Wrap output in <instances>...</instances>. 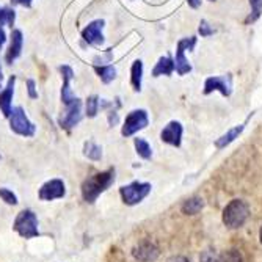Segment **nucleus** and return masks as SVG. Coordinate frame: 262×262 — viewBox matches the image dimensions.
<instances>
[{
    "instance_id": "nucleus-1",
    "label": "nucleus",
    "mask_w": 262,
    "mask_h": 262,
    "mask_svg": "<svg viewBox=\"0 0 262 262\" xmlns=\"http://www.w3.org/2000/svg\"><path fill=\"white\" fill-rule=\"evenodd\" d=\"M115 182V170H105L86 178L82 184V198L85 203L93 204L105 190Z\"/></svg>"
},
{
    "instance_id": "nucleus-2",
    "label": "nucleus",
    "mask_w": 262,
    "mask_h": 262,
    "mask_svg": "<svg viewBox=\"0 0 262 262\" xmlns=\"http://www.w3.org/2000/svg\"><path fill=\"white\" fill-rule=\"evenodd\" d=\"M250 215V207L242 200H232L223 210V223L225 226L235 229L245 225Z\"/></svg>"
},
{
    "instance_id": "nucleus-3",
    "label": "nucleus",
    "mask_w": 262,
    "mask_h": 262,
    "mask_svg": "<svg viewBox=\"0 0 262 262\" xmlns=\"http://www.w3.org/2000/svg\"><path fill=\"white\" fill-rule=\"evenodd\" d=\"M13 229L24 239H33L39 235L38 231V217L30 209H24L17 213V217L13 223Z\"/></svg>"
},
{
    "instance_id": "nucleus-4",
    "label": "nucleus",
    "mask_w": 262,
    "mask_h": 262,
    "mask_svg": "<svg viewBox=\"0 0 262 262\" xmlns=\"http://www.w3.org/2000/svg\"><path fill=\"white\" fill-rule=\"evenodd\" d=\"M151 188L152 187L148 182H132V184L123 185L120 188V195H121L124 204L135 206L151 193Z\"/></svg>"
},
{
    "instance_id": "nucleus-5",
    "label": "nucleus",
    "mask_w": 262,
    "mask_h": 262,
    "mask_svg": "<svg viewBox=\"0 0 262 262\" xmlns=\"http://www.w3.org/2000/svg\"><path fill=\"white\" fill-rule=\"evenodd\" d=\"M10 127L14 134L22 137H33L35 135V124L29 120L22 107H16L11 110L10 115Z\"/></svg>"
},
{
    "instance_id": "nucleus-6",
    "label": "nucleus",
    "mask_w": 262,
    "mask_h": 262,
    "mask_svg": "<svg viewBox=\"0 0 262 262\" xmlns=\"http://www.w3.org/2000/svg\"><path fill=\"white\" fill-rule=\"evenodd\" d=\"M196 44V38H184L178 42L176 47V61H174V69L178 71L179 76H184L192 71V66L188 64L185 58V51H193V47Z\"/></svg>"
},
{
    "instance_id": "nucleus-7",
    "label": "nucleus",
    "mask_w": 262,
    "mask_h": 262,
    "mask_svg": "<svg viewBox=\"0 0 262 262\" xmlns=\"http://www.w3.org/2000/svg\"><path fill=\"white\" fill-rule=\"evenodd\" d=\"M148 123H149V118L145 110H134L126 116L121 134H123V137H130V135L137 134L138 130L145 129L148 126Z\"/></svg>"
},
{
    "instance_id": "nucleus-8",
    "label": "nucleus",
    "mask_w": 262,
    "mask_h": 262,
    "mask_svg": "<svg viewBox=\"0 0 262 262\" xmlns=\"http://www.w3.org/2000/svg\"><path fill=\"white\" fill-rule=\"evenodd\" d=\"M66 195V187L61 179H51L41 185L38 196L41 201H54Z\"/></svg>"
},
{
    "instance_id": "nucleus-9",
    "label": "nucleus",
    "mask_w": 262,
    "mask_h": 262,
    "mask_svg": "<svg viewBox=\"0 0 262 262\" xmlns=\"http://www.w3.org/2000/svg\"><path fill=\"white\" fill-rule=\"evenodd\" d=\"M66 112L60 116V120H58V124L61 129H73L76 127L80 120H82V101L80 99H76L73 104H69L66 105Z\"/></svg>"
},
{
    "instance_id": "nucleus-10",
    "label": "nucleus",
    "mask_w": 262,
    "mask_h": 262,
    "mask_svg": "<svg viewBox=\"0 0 262 262\" xmlns=\"http://www.w3.org/2000/svg\"><path fill=\"white\" fill-rule=\"evenodd\" d=\"M104 20L98 19V20H93L91 24L83 29L82 32V38L86 44L90 46H101L104 44V35H102V29H104Z\"/></svg>"
},
{
    "instance_id": "nucleus-11",
    "label": "nucleus",
    "mask_w": 262,
    "mask_h": 262,
    "mask_svg": "<svg viewBox=\"0 0 262 262\" xmlns=\"http://www.w3.org/2000/svg\"><path fill=\"white\" fill-rule=\"evenodd\" d=\"M159 254H160L159 248L149 241L140 242L132 250V256L140 262H152V260H156L159 257Z\"/></svg>"
},
{
    "instance_id": "nucleus-12",
    "label": "nucleus",
    "mask_w": 262,
    "mask_h": 262,
    "mask_svg": "<svg viewBox=\"0 0 262 262\" xmlns=\"http://www.w3.org/2000/svg\"><path fill=\"white\" fill-rule=\"evenodd\" d=\"M220 91L223 96H229L232 93V79L231 76H223V77H209L204 83V93L209 94L212 91Z\"/></svg>"
},
{
    "instance_id": "nucleus-13",
    "label": "nucleus",
    "mask_w": 262,
    "mask_h": 262,
    "mask_svg": "<svg viewBox=\"0 0 262 262\" xmlns=\"http://www.w3.org/2000/svg\"><path fill=\"white\" fill-rule=\"evenodd\" d=\"M160 138L163 143H168L171 146H181L182 140V126L179 121H171L165 126V129L160 134Z\"/></svg>"
},
{
    "instance_id": "nucleus-14",
    "label": "nucleus",
    "mask_w": 262,
    "mask_h": 262,
    "mask_svg": "<svg viewBox=\"0 0 262 262\" xmlns=\"http://www.w3.org/2000/svg\"><path fill=\"white\" fill-rule=\"evenodd\" d=\"M60 73H61V77H63V88H61V102L64 105H69V104H73L77 98H74V94L73 91H71L69 88V82L71 79H73L74 73H73V69H71L69 66H60Z\"/></svg>"
},
{
    "instance_id": "nucleus-15",
    "label": "nucleus",
    "mask_w": 262,
    "mask_h": 262,
    "mask_svg": "<svg viewBox=\"0 0 262 262\" xmlns=\"http://www.w3.org/2000/svg\"><path fill=\"white\" fill-rule=\"evenodd\" d=\"M14 82H16V77H10L7 86L0 91V110H2L4 116L5 118H10L11 115V101H13V93H14Z\"/></svg>"
},
{
    "instance_id": "nucleus-16",
    "label": "nucleus",
    "mask_w": 262,
    "mask_h": 262,
    "mask_svg": "<svg viewBox=\"0 0 262 262\" xmlns=\"http://www.w3.org/2000/svg\"><path fill=\"white\" fill-rule=\"evenodd\" d=\"M22 42H24V38H22V32L20 30H13L11 32V42H10V47L7 51V63L11 64L19 55H20V51H22Z\"/></svg>"
},
{
    "instance_id": "nucleus-17",
    "label": "nucleus",
    "mask_w": 262,
    "mask_h": 262,
    "mask_svg": "<svg viewBox=\"0 0 262 262\" xmlns=\"http://www.w3.org/2000/svg\"><path fill=\"white\" fill-rule=\"evenodd\" d=\"M174 71V61L171 60V57H162L159 58L156 68L152 69V76L159 77V76H171Z\"/></svg>"
},
{
    "instance_id": "nucleus-18",
    "label": "nucleus",
    "mask_w": 262,
    "mask_h": 262,
    "mask_svg": "<svg viewBox=\"0 0 262 262\" xmlns=\"http://www.w3.org/2000/svg\"><path fill=\"white\" fill-rule=\"evenodd\" d=\"M204 207V201L203 198H198V196H193L190 198L187 201H184L182 204V212L185 213V215H196V213H200Z\"/></svg>"
},
{
    "instance_id": "nucleus-19",
    "label": "nucleus",
    "mask_w": 262,
    "mask_h": 262,
    "mask_svg": "<svg viewBox=\"0 0 262 262\" xmlns=\"http://www.w3.org/2000/svg\"><path fill=\"white\" fill-rule=\"evenodd\" d=\"M94 71H96V74L99 76V79L104 83H110L116 77V69L112 64H101V66L96 64V66H94Z\"/></svg>"
},
{
    "instance_id": "nucleus-20",
    "label": "nucleus",
    "mask_w": 262,
    "mask_h": 262,
    "mask_svg": "<svg viewBox=\"0 0 262 262\" xmlns=\"http://www.w3.org/2000/svg\"><path fill=\"white\" fill-rule=\"evenodd\" d=\"M83 156L88 157L90 160H94V162H98L102 159V148L99 145H96L93 140L90 141H85V145H83Z\"/></svg>"
},
{
    "instance_id": "nucleus-21",
    "label": "nucleus",
    "mask_w": 262,
    "mask_h": 262,
    "mask_svg": "<svg viewBox=\"0 0 262 262\" xmlns=\"http://www.w3.org/2000/svg\"><path fill=\"white\" fill-rule=\"evenodd\" d=\"M244 132V126H237V127H234V129H231L228 134H225V135H222L217 141H215V146L217 148H226L229 143H232L237 137H239L241 134Z\"/></svg>"
},
{
    "instance_id": "nucleus-22",
    "label": "nucleus",
    "mask_w": 262,
    "mask_h": 262,
    "mask_svg": "<svg viewBox=\"0 0 262 262\" xmlns=\"http://www.w3.org/2000/svg\"><path fill=\"white\" fill-rule=\"evenodd\" d=\"M130 82H132V86L135 91H140L141 90V79H143V63L140 60L134 61L132 64V69H130Z\"/></svg>"
},
{
    "instance_id": "nucleus-23",
    "label": "nucleus",
    "mask_w": 262,
    "mask_h": 262,
    "mask_svg": "<svg viewBox=\"0 0 262 262\" xmlns=\"http://www.w3.org/2000/svg\"><path fill=\"white\" fill-rule=\"evenodd\" d=\"M134 145H135V149H137V154L143 159H151L152 156V149L149 146V143L146 140H143V138H135L134 141Z\"/></svg>"
},
{
    "instance_id": "nucleus-24",
    "label": "nucleus",
    "mask_w": 262,
    "mask_h": 262,
    "mask_svg": "<svg viewBox=\"0 0 262 262\" xmlns=\"http://www.w3.org/2000/svg\"><path fill=\"white\" fill-rule=\"evenodd\" d=\"M14 20H16V14L14 10L8 8V7H0V27L2 26H14Z\"/></svg>"
},
{
    "instance_id": "nucleus-25",
    "label": "nucleus",
    "mask_w": 262,
    "mask_h": 262,
    "mask_svg": "<svg viewBox=\"0 0 262 262\" xmlns=\"http://www.w3.org/2000/svg\"><path fill=\"white\" fill-rule=\"evenodd\" d=\"M99 98L98 96H90L88 99H86V116L88 118H94L98 115V112H99Z\"/></svg>"
},
{
    "instance_id": "nucleus-26",
    "label": "nucleus",
    "mask_w": 262,
    "mask_h": 262,
    "mask_svg": "<svg viewBox=\"0 0 262 262\" xmlns=\"http://www.w3.org/2000/svg\"><path fill=\"white\" fill-rule=\"evenodd\" d=\"M200 262H222V254L217 250L207 248L201 253Z\"/></svg>"
},
{
    "instance_id": "nucleus-27",
    "label": "nucleus",
    "mask_w": 262,
    "mask_h": 262,
    "mask_svg": "<svg viewBox=\"0 0 262 262\" xmlns=\"http://www.w3.org/2000/svg\"><path fill=\"white\" fill-rule=\"evenodd\" d=\"M250 5H251V14H250V17L247 19V22H253V20H256L259 16H260V13H262V0H250Z\"/></svg>"
},
{
    "instance_id": "nucleus-28",
    "label": "nucleus",
    "mask_w": 262,
    "mask_h": 262,
    "mask_svg": "<svg viewBox=\"0 0 262 262\" xmlns=\"http://www.w3.org/2000/svg\"><path fill=\"white\" fill-rule=\"evenodd\" d=\"M0 198H2V201H5L10 206H16L17 204V196L8 188H0Z\"/></svg>"
},
{
    "instance_id": "nucleus-29",
    "label": "nucleus",
    "mask_w": 262,
    "mask_h": 262,
    "mask_svg": "<svg viewBox=\"0 0 262 262\" xmlns=\"http://www.w3.org/2000/svg\"><path fill=\"white\" fill-rule=\"evenodd\" d=\"M222 262H242V256L239 251L229 250L226 251V254H222Z\"/></svg>"
},
{
    "instance_id": "nucleus-30",
    "label": "nucleus",
    "mask_w": 262,
    "mask_h": 262,
    "mask_svg": "<svg viewBox=\"0 0 262 262\" xmlns=\"http://www.w3.org/2000/svg\"><path fill=\"white\" fill-rule=\"evenodd\" d=\"M200 33H201V36H210V35H213V29H210V26L206 20H201V24H200Z\"/></svg>"
},
{
    "instance_id": "nucleus-31",
    "label": "nucleus",
    "mask_w": 262,
    "mask_h": 262,
    "mask_svg": "<svg viewBox=\"0 0 262 262\" xmlns=\"http://www.w3.org/2000/svg\"><path fill=\"white\" fill-rule=\"evenodd\" d=\"M27 91H29V96H30L32 99H36V98H38V93H36V90H35V80H32V79L27 80Z\"/></svg>"
},
{
    "instance_id": "nucleus-32",
    "label": "nucleus",
    "mask_w": 262,
    "mask_h": 262,
    "mask_svg": "<svg viewBox=\"0 0 262 262\" xmlns=\"http://www.w3.org/2000/svg\"><path fill=\"white\" fill-rule=\"evenodd\" d=\"M118 121H120V118H118L116 110H110V112H108V124L113 127V126H116V124H118Z\"/></svg>"
},
{
    "instance_id": "nucleus-33",
    "label": "nucleus",
    "mask_w": 262,
    "mask_h": 262,
    "mask_svg": "<svg viewBox=\"0 0 262 262\" xmlns=\"http://www.w3.org/2000/svg\"><path fill=\"white\" fill-rule=\"evenodd\" d=\"M112 60V52H107L105 55H102V57H96L94 58V63L96 64H105V63H108Z\"/></svg>"
},
{
    "instance_id": "nucleus-34",
    "label": "nucleus",
    "mask_w": 262,
    "mask_h": 262,
    "mask_svg": "<svg viewBox=\"0 0 262 262\" xmlns=\"http://www.w3.org/2000/svg\"><path fill=\"white\" fill-rule=\"evenodd\" d=\"M13 5H22L26 8H30L32 7V0H11Z\"/></svg>"
},
{
    "instance_id": "nucleus-35",
    "label": "nucleus",
    "mask_w": 262,
    "mask_h": 262,
    "mask_svg": "<svg viewBox=\"0 0 262 262\" xmlns=\"http://www.w3.org/2000/svg\"><path fill=\"white\" fill-rule=\"evenodd\" d=\"M166 262H190L188 259H185L184 256H171L166 259Z\"/></svg>"
},
{
    "instance_id": "nucleus-36",
    "label": "nucleus",
    "mask_w": 262,
    "mask_h": 262,
    "mask_svg": "<svg viewBox=\"0 0 262 262\" xmlns=\"http://www.w3.org/2000/svg\"><path fill=\"white\" fill-rule=\"evenodd\" d=\"M5 41H7V35H5V30L0 27V49L4 47V44H5Z\"/></svg>"
},
{
    "instance_id": "nucleus-37",
    "label": "nucleus",
    "mask_w": 262,
    "mask_h": 262,
    "mask_svg": "<svg viewBox=\"0 0 262 262\" xmlns=\"http://www.w3.org/2000/svg\"><path fill=\"white\" fill-rule=\"evenodd\" d=\"M187 4L192 7V8H200L201 5V0H187Z\"/></svg>"
},
{
    "instance_id": "nucleus-38",
    "label": "nucleus",
    "mask_w": 262,
    "mask_h": 262,
    "mask_svg": "<svg viewBox=\"0 0 262 262\" xmlns=\"http://www.w3.org/2000/svg\"><path fill=\"white\" fill-rule=\"evenodd\" d=\"M4 83V73H2V66H0V88H2Z\"/></svg>"
},
{
    "instance_id": "nucleus-39",
    "label": "nucleus",
    "mask_w": 262,
    "mask_h": 262,
    "mask_svg": "<svg viewBox=\"0 0 262 262\" xmlns=\"http://www.w3.org/2000/svg\"><path fill=\"white\" fill-rule=\"evenodd\" d=\"M259 239H260V244H262V228H260V234H259Z\"/></svg>"
},
{
    "instance_id": "nucleus-40",
    "label": "nucleus",
    "mask_w": 262,
    "mask_h": 262,
    "mask_svg": "<svg viewBox=\"0 0 262 262\" xmlns=\"http://www.w3.org/2000/svg\"><path fill=\"white\" fill-rule=\"evenodd\" d=\"M210 2H213V0H210Z\"/></svg>"
}]
</instances>
